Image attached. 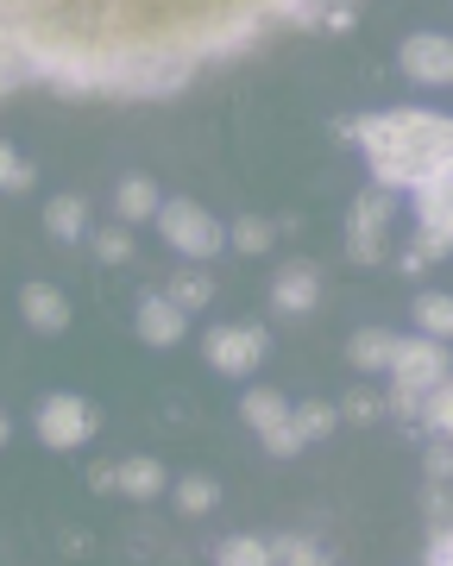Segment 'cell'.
Wrapping results in <instances>:
<instances>
[{
    "mask_svg": "<svg viewBox=\"0 0 453 566\" xmlns=\"http://www.w3.org/2000/svg\"><path fill=\"white\" fill-rule=\"evenodd\" d=\"M322 20H328V32H352V0H340V7H328Z\"/></svg>",
    "mask_w": 453,
    "mask_h": 566,
    "instance_id": "34",
    "label": "cell"
},
{
    "mask_svg": "<svg viewBox=\"0 0 453 566\" xmlns=\"http://www.w3.org/2000/svg\"><path fill=\"white\" fill-rule=\"evenodd\" d=\"M88 491H102V497H107V491H120V465H88Z\"/></svg>",
    "mask_w": 453,
    "mask_h": 566,
    "instance_id": "32",
    "label": "cell"
},
{
    "mask_svg": "<svg viewBox=\"0 0 453 566\" xmlns=\"http://www.w3.org/2000/svg\"><path fill=\"white\" fill-rule=\"evenodd\" d=\"M397 63L422 88H453V32H410L403 51H397Z\"/></svg>",
    "mask_w": 453,
    "mask_h": 566,
    "instance_id": "8",
    "label": "cell"
},
{
    "mask_svg": "<svg viewBox=\"0 0 453 566\" xmlns=\"http://www.w3.org/2000/svg\"><path fill=\"white\" fill-rule=\"evenodd\" d=\"M158 182L151 177H120V196H114V214H120L126 227H139V221H158Z\"/></svg>",
    "mask_w": 453,
    "mask_h": 566,
    "instance_id": "16",
    "label": "cell"
},
{
    "mask_svg": "<svg viewBox=\"0 0 453 566\" xmlns=\"http://www.w3.org/2000/svg\"><path fill=\"white\" fill-rule=\"evenodd\" d=\"M170 296H177V303H183L189 315H196V308H208V303H214V277H208L202 264H189V271H177V283H170Z\"/></svg>",
    "mask_w": 453,
    "mask_h": 566,
    "instance_id": "20",
    "label": "cell"
},
{
    "mask_svg": "<svg viewBox=\"0 0 453 566\" xmlns=\"http://www.w3.org/2000/svg\"><path fill=\"white\" fill-rule=\"evenodd\" d=\"M366 151V170L378 189H415L434 177L441 164H453V120L429 114V107H384V114H359L347 133Z\"/></svg>",
    "mask_w": 453,
    "mask_h": 566,
    "instance_id": "2",
    "label": "cell"
},
{
    "mask_svg": "<svg viewBox=\"0 0 453 566\" xmlns=\"http://www.w3.org/2000/svg\"><path fill=\"white\" fill-rule=\"evenodd\" d=\"M391 214H397V189H359L347 208V259L352 264H378L384 240H391Z\"/></svg>",
    "mask_w": 453,
    "mask_h": 566,
    "instance_id": "4",
    "label": "cell"
},
{
    "mask_svg": "<svg viewBox=\"0 0 453 566\" xmlns=\"http://www.w3.org/2000/svg\"><path fill=\"white\" fill-rule=\"evenodd\" d=\"M240 416H246V428H271V422L289 416V403L277 390H246V397H240Z\"/></svg>",
    "mask_w": 453,
    "mask_h": 566,
    "instance_id": "23",
    "label": "cell"
},
{
    "mask_svg": "<svg viewBox=\"0 0 453 566\" xmlns=\"http://www.w3.org/2000/svg\"><path fill=\"white\" fill-rule=\"evenodd\" d=\"M271 303L284 308V315H309L322 303V271L309 259H289L277 264V277H271Z\"/></svg>",
    "mask_w": 453,
    "mask_h": 566,
    "instance_id": "11",
    "label": "cell"
},
{
    "mask_svg": "<svg viewBox=\"0 0 453 566\" xmlns=\"http://www.w3.org/2000/svg\"><path fill=\"white\" fill-rule=\"evenodd\" d=\"M447 371H453V353H447V340H434V334H410V340H397L391 385L434 390L441 378H447Z\"/></svg>",
    "mask_w": 453,
    "mask_h": 566,
    "instance_id": "6",
    "label": "cell"
},
{
    "mask_svg": "<svg viewBox=\"0 0 453 566\" xmlns=\"http://www.w3.org/2000/svg\"><path fill=\"white\" fill-rule=\"evenodd\" d=\"M429 560H434V566H453V523H447V528H441V535L429 542Z\"/></svg>",
    "mask_w": 453,
    "mask_h": 566,
    "instance_id": "33",
    "label": "cell"
},
{
    "mask_svg": "<svg viewBox=\"0 0 453 566\" xmlns=\"http://www.w3.org/2000/svg\"><path fill=\"white\" fill-rule=\"evenodd\" d=\"M422 416H429L434 434H453V371L441 378V385L429 390V403H422Z\"/></svg>",
    "mask_w": 453,
    "mask_h": 566,
    "instance_id": "29",
    "label": "cell"
},
{
    "mask_svg": "<svg viewBox=\"0 0 453 566\" xmlns=\"http://www.w3.org/2000/svg\"><path fill=\"white\" fill-rule=\"evenodd\" d=\"M422 403H429V390H410V385H391V397H384V409L403 416V422H422Z\"/></svg>",
    "mask_w": 453,
    "mask_h": 566,
    "instance_id": "30",
    "label": "cell"
},
{
    "mask_svg": "<svg viewBox=\"0 0 453 566\" xmlns=\"http://www.w3.org/2000/svg\"><path fill=\"white\" fill-rule=\"evenodd\" d=\"M328 0H0V95L151 102L196 70L240 57L271 25H322Z\"/></svg>",
    "mask_w": 453,
    "mask_h": 566,
    "instance_id": "1",
    "label": "cell"
},
{
    "mask_svg": "<svg viewBox=\"0 0 453 566\" xmlns=\"http://www.w3.org/2000/svg\"><path fill=\"white\" fill-rule=\"evenodd\" d=\"M410 202H415V227L422 233H434V240H447L453 245V164H441L434 177H422L410 189Z\"/></svg>",
    "mask_w": 453,
    "mask_h": 566,
    "instance_id": "9",
    "label": "cell"
},
{
    "mask_svg": "<svg viewBox=\"0 0 453 566\" xmlns=\"http://www.w3.org/2000/svg\"><path fill=\"white\" fill-rule=\"evenodd\" d=\"M170 491V472L158 460H151V453H133V460H120V497H165Z\"/></svg>",
    "mask_w": 453,
    "mask_h": 566,
    "instance_id": "15",
    "label": "cell"
},
{
    "mask_svg": "<svg viewBox=\"0 0 453 566\" xmlns=\"http://www.w3.org/2000/svg\"><path fill=\"white\" fill-rule=\"evenodd\" d=\"M20 315L32 334H63L70 327V303H63L57 283H25L20 290Z\"/></svg>",
    "mask_w": 453,
    "mask_h": 566,
    "instance_id": "12",
    "label": "cell"
},
{
    "mask_svg": "<svg viewBox=\"0 0 453 566\" xmlns=\"http://www.w3.org/2000/svg\"><path fill=\"white\" fill-rule=\"evenodd\" d=\"M214 504H221V485H214L208 472H189V479H177V510H183V516H208Z\"/></svg>",
    "mask_w": 453,
    "mask_h": 566,
    "instance_id": "19",
    "label": "cell"
},
{
    "mask_svg": "<svg viewBox=\"0 0 453 566\" xmlns=\"http://www.w3.org/2000/svg\"><path fill=\"white\" fill-rule=\"evenodd\" d=\"M422 472H429V479H441V485L453 479V434H441V441L422 453Z\"/></svg>",
    "mask_w": 453,
    "mask_h": 566,
    "instance_id": "31",
    "label": "cell"
},
{
    "mask_svg": "<svg viewBox=\"0 0 453 566\" xmlns=\"http://www.w3.org/2000/svg\"><path fill=\"white\" fill-rule=\"evenodd\" d=\"M415 334H434V340H453V296L447 290H422L415 296Z\"/></svg>",
    "mask_w": 453,
    "mask_h": 566,
    "instance_id": "17",
    "label": "cell"
},
{
    "mask_svg": "<svg viewBox=\"0 0 453 566\" xmlns=\"http://www.w3.org/2000/svg\"><path fill=\"white\" fill-rule=\"evenodd\" d=\"M208 365L221 371V378H252L259 359H265V327L246 322V327H208Z\"/></svg>",
    "mask_w": 453,
    "mask_h": 566,
    "instance_id": "7",
    "label": "cell"
},
{
    "mask_svg": "<svg viewBox=\"0 0 453 566\" xmlns=\"http://www.w3.org/2000/svg\"><path fill=\"white\" fill-rule=\"evenodd\" d=\"M158 233H165V245L170 252H183V259H196V264H208L214 252H227V227L208 214L202 202H158Z\"/></svg>",
    "mask_w": 453,
    "mask_h": 566,
    "instance_id": "3",
    "label": "cell"
},
{
    "mask_svg": "<svg viewBox=\"0 0 453 566\" xmlns=\"http://www.w3.org/2000/svg\"><path fill=\"white\" fill-rule=\"evenodd\" d=\"M271 560H284V566H322L328 554H322L309 535H277V542H271Z\"/></svg>",
    "mask_w": 453,
    "mask_h": 566,
    "instance_id": "27",
    "label": "cell"
},
{
    "mask_svg": "<svg viewBox=\"0 0 453 566\" xmlns=\"http://www.w3.org/2000/svg\"><path fill=\"white\" fill-rule=\"evenodd\" d=\"M340 416H347V422H378V416H384V397L371 385H352L347 397H340Z\"/></svg>",
    "mask_w": 453,
    "mask_h": 566,
    "instance_id": "28",
    "label": "cell"
},
{
    "mask_svg": "<svg viewBox=\"0 0 453 566\" xmlns=\"http://www.w3.org/2000/svg\"><path fill=\"white\" fill-rule=\"evenodd\" d=\"M259 441H265V453L271 460H296V453H303V434H296V416H284V422H271V428H259Z\"/></svg>",
    "mask_w": 453,
    "mask_h": 566,
    "instance_id": "25",
    "label": "cell"
},
{
    "mask_svg": "<svg viewBox=\"0 0 453 566\" xmlns=\"http://www.w3.org/2000/svg\"><path fill=\"white\" fill-rule=\"evenodd\" d=\"M44 233L63 240V245L88 240V202L83 196H51V202H44Z\"/></svg>",
    "mask_w": 453,
    "mask_h": 566,
    "instance_id": "14",
    "label": "cell"
},
{
    "mask_svg": "<svg viewBox=\"0 0 453 566\" xmlns=\"http://www.w3.org/2000/svg\"><path fill=\"white\" fill-rule=\"evenodd\" d=\"M214 560H221V566H265L271 560V542H259V535H233V542L214 547Z\"/></svg>",
    "mask_w": 453,
    "mask_h": 566,
    "instance_id": "24",
    "label": "cell"
},
{
    "mask_svg": "<svg viewBox=\"0 0 453 566\" xmlns=\"http://www.w3.org/2000/svg\"><path fill=\"white\" fill-rule=\"evenodd\" d=\"M32 182H39V170H32V164H25L20 151H13V145L0 139V189H7V196H25Z\"/></svg>",
    "mask_w": 453,
    "mask_h": 566,
    "instance_id": "26",
    "label": "cell"
},
{
    "mask_svg": "<svg viewBox=\"0 0 453 566\" xmlns=\"http://www.w3.org/2000/svg\"><path fill=\"white\" fill-rule=\"evenodd\" d=\"M347 359H352V371H391L397 334L391 327H359V334L347 340Z\"/></svg>",
    "mask_w": 453,
    "mask_h": 566,
    "instance_id": "13",
    "label": "cell"
},
{
    "mask_svg": "<svg viewBox=\"0 0 453 566\" xmlns=\"http://www.w3.org/2000/svg\"><path fill=\"white\" fill-rule=\"evenodd\" d=\"M95 428H102V409L76 397V390H51L39 403V441L57 447V453H76V447L95 441Z\"/></svg>",
    "mask_w": 453,
    "mask_h": 566,
    "instance_id": "5",
    "label": "cell"
},
{
    "mask_svg": "<svg viewBox=\"0 0 453 566\" xmlns=\"http://www.w3.org/2000/svg\"><path fill=\"white\" fill-rule=\"evenodd\" d=\"M289 416H296V434H303V441H322V434L340 422V403H322V397H315V403H289Z\"/></svg>",
    "mask_w": 453,
    "mask_h": 566,
    "instance_id": "21",
    "label": "cell"
},
{
    "mask_svg": "<svg viewBox=\"0 0 453 566\" xmlns=\"http://www.w3.org/2000/svg\"><path fill=\"white\" fill-rule=\"evenodd\" d=\"M133 327H139L145 346H177L189 334V308L177 303V296H139V308H133Z\"/></svg>",
    "mask_w": 453,
    "mask_h": 566,
    "instance_id": "10",
    "label": "cell"
},
{
    "mask_svg": "<svg viewBox=\"0 0 453 566\" xmlns=\"http://www.w3.org/2000/svg\"><path fill=\"white\" fill-rule=\"evenodd\" d=\"M88 252H95L102 264H126L133 259V227L114 221V227H102V233H88Z\"/></svg>",
    "mask_w": 453,
    "mask_h": 566,
    "instance_id": "22",
    "label": "cell"
},
{
    "mask_svg": "<svg viewBox=\"0 0 453 566\" xmlns=\"http://www.w3.org/2000/svg\"><path fill=\"white\" fill-rule=\"evenodd\" d=\"M227 245H233V252H246V259H259V252L277 245V227H271L265 214H240V221L227 227Z\"/></svg>",
    "mask_w": 453,
    "mask_h": 566,
    "instance_id": "18",
    "label": "cell"
},
{
    "mask_svg": "<svg viewBox=\"0 0 453 566\" xmlns=\"http://www.w3.org/2000/svg\"><path fill=\"white\" fill-rule=\"evenodd\" d=\"M0 447H7V416H0Z\"/></svg>",
    "mask_w": 453,
    "mask_h": 566,
    "instance_id": "35",
    "label": "cell"
}]
</instances>
